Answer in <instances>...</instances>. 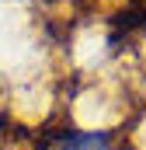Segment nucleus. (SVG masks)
I'll return each instance as SVG.
<instances>
[{
    "label": "nucleus",
    "instance_id": "nucleus-1",
    "mask_svg": "<svg viewBox=\"0 0 146 150\" xmlns=\"http://www.w3.org/2000/svg\"><path fill=\"white\" fill-rule=\"evenodd\" d=\"M49 140L56 150H125L108 129H87V126H66Z\"/></svg>",
    "mask_w": 146,
    "mask_h": 150
},
{
    "label": "nucleus",
    "instance_id": "nucleus-2",
    "mask_svg": "<svg viewBox=\"0 0 146 150\" xmlns=\"http://www.w3.org/2000/svg\"><path fill=\"white\" fill-rule=\"evenodd\" d=\"M35 150H56V147H52V140H49V136H42V140H38V147Z\"/></svg>",
    "mask_w": 146,
    "mask_h": 150
}]
</instances>
